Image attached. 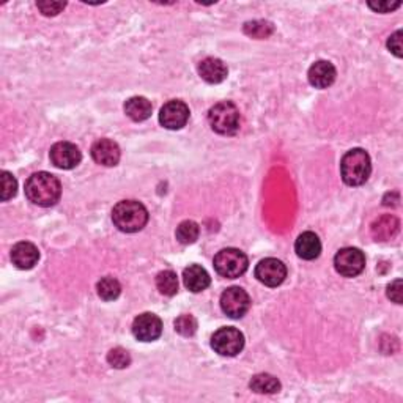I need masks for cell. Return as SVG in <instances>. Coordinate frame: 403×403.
Listing matches in <instances>:
<instances>
[{
    "label": "cell",
    "mask_w": 403,
    "mask_h": 403,
    "mask_svg": "<svg viewBox=\"0 0 403 403\" xmlns=\"http://www.w3.org/2000/svg\"><path fill=\"white\" fill-rule=\"evenodd\" d=\"M62 194L60 180L49 172H38L27 180L25 196L38 206H52L59 202Z\"/></svg>",
    "instance_id": "6da1fadb"
},
{
    "label": "cell",
    "mask_w": 403,
    "mask_h": 403,
    "mask_svg": "<svg viewBox=\"0 0 403 403\" xmlns=\"http://www.w3.org/2000/svg\"><path fill=\"white\" fill-rule=\"evenodd\" d=\"M112 221L118 230L124 233H136L147 226L148 211L141 202L122 200L114 206Z\"/></svg>",
    "instance_id": "7a4b0ae2"
},
{
    "label": "cell",
    "mask_w": 403,
    "mask_h": 403,
    "mask_svg": "<svg viewBox=\"0 0 403 403\" xmlns=\"http://www.w3.org/2000/svg\"><path fill=\"white\" fill-rule=\"evenodd\" d=\"M372 163L370 156L363 148H353L346 151L342 163H340V173L342 180L349 186H361L364 185L370 177Z\"/></svg>",
    "instance_id": "3957f363"
},
{
    "label": "cell",
    "mask_w": 403,
    "mask_h": 403,
    "mask_svg": "<svg viewBox=\"0 0 403 403\" xmlns=\"http://www.w3.org/2000/svg\"><path fill=\"white\" fill-rule=\"evenodd\" d=\"M208 122L214 133L222 136H233L240 129V110L230 101L214 104L208 114Z\"/></svg>",
    "instance_id": "277c9868"
},
{
    "label": "cell",
    "mask_w": 403,
    "mask_h": 403,
    "mask_svg": "<svg viewBox=\"0 0 403 403\" xmlns=\"http://www.w3.org/2000/svg\"><path fill=\"white\" fill-rule=\"evenodd\" d=\"M249 267V260L245 252H241L240 249L227 247L222 249L214 257V269L218 271V274L227 279H236L246 273Z\"/></svg>",
    "instance_id": "5b68a950"
},
{
    "label": "cell",
    "mask_w": 403,
    "mask_h": 403,
    "mask_svg": "<svg viewBox=\"0 0 403 403\" xmlns=\"http://www.w3.org/2000/svg\"><path fill=\"white\" fill-rule=\"evenodd\" d=\"M211 349L221 356H236L245 349V336L236 328H221L211 337Z\"/></svg>",
    "instance_id": "8992f818"
},
{
    "label": "cell",
    "mask_w": 403,
    "mask_h": 403,
    "mask_svg": "<svg viewBox=\"0 0 403 403\" xmlns=\"http://www.w3.org/2000/svg\"><path fill=\"white\" fill-rule=\"evenodd\" d=\"M336 271L344 277H356L366 268V255L356 247H344L334 257Z\"/></svg>",
    "instance_id": "52a82bcc"
},
{
    "label": "cell",
    "mask_w": 403,
    "mask_h": 403,
    "mask_svg": "<svg viewBox=\"0 0 403 403\" xmlns=\"http://www.w3.org/2000/svg\"><path fill=\"white\" fill-rule=\"evenodd\" d=\"M251 308V298L241 287H230L221 295V309L230 318H241Z\"/></svg>",
    "instance_id": "ba28073f"
},
{
    "label": "cell",
    "mask_w": 403,
    "mask_h": 403,
    "mask_svg": "<svg viewBox=\"0 0 403 403\" xmlns=\"http://www.w3.org/2000/svg\"><path fill=\"white\" fill-rule=\"evenodd\" d=\"M133 334L141 342H153L163 334V322L161 318L150 312H145L134 318L133 322Z\"/></svg>",
    "instance_id": "9c48e42d"
},
{
    "label": "cell",
    "mask_w": 403,
    "mask_h": 403,
    "mask_svg": "<svg viewBox=\"0 0 403 403\" xmlns=\"http://www.w3.org/2000/svg\"><path fill=\"white\" fill-rule=\"evenodd\" d=\"M189 120V107L183 101L165 103L159 112V123L168 129H182Z\"/></svg>",
    "instance_id": "30bf717a"
},
{
    "label": "cell",
    "mask_w": 403,
    "mask_h": 403,
    "mask_svg": "<svg viewBox=\"0 0 403 403\" xmlns=\"http://www.w3.org/2000/svg\"><path fill=\"white\" fill-rule=\"evenodd\" d=\"M255 277L267 287H277L286 281L287 267L277 259H263L255 267Z\"/></svg>",
    "instance_id": "8fae6325"
},
{
    "label": "cell",
    "mask_w": 403,
    "mask_h": 403,
    "mask_svg": "<svg viewBox=\"0 0 403 403\" xmlns=\"http://www.w3.org/2000/svg\"><path fill=\"white\" fill-rule=\"evenodd\" d=\"M49 156H51V163L55 165V168L64 169V170L74 169L76 165H79L81 159H82L79 148L71 142L55 144L51 148Z\"/></svg>",
    "instance_id": "7c38bea8"
},
{
    "label": "cell",
    "mask_w": 403,
    "mask_h": 403,
    "mask_svg": "<svg viewBox=\"0 0 403 403\" xmlns=\"http://www.w3.org/2000/svg\"><path fill=\"white\" fill-rule=\"evenodd\" d=\"M122 156L120 147L110 139H101V141H96L92 147V158L95 163H98L101 165H106V168H114L118 164Z\"/></svg>",
    "instance_id": "4fadbf2b"
},
{
    "label": "cell",
    "mask_w": 403,
    "mask_h": 403,
    "mask_svg": "<svg viewBox=\"0 0 403 403\" xmlns=\"http://www.w3.org/2000/svg\"><path fill=\"white\" fill-rule=\"evenodd\" d=\"M40 260L38 247L29 241H21L11 249V262L19 269H32Z\"/></svg>",
    "instance_id": "5bb4252c"
},
{
    "label": "cell",
    "mask_w": 403,
    "mask_h": 403,
    "mask_svg": "<svg viewBox=\"0 0 403 403\" xmlns=\"http://www.w3.org/2000/svg\"><path fill=\"white\" fill-rule=\"evenodd\" d=\"M336 68L328 60H318L309 68L308 78L315 88H328L336 81Z\"/></svg>",
    "instance_id": "9a60e30c"
},
{
    "label": "cell",
    "mask_w": 403,
    "mask_h": 403,
    "mask_svg": "<svg viewBox=\"0 0 403 403\" xmlns=\"http://www.w3.org/2000/svg\"><path fill=\"white\" fill-rule=\"evenodd\" d=\"M199 74L208 84H221L222 81H226L228 69L221 59L206 57L199 64Z\"/></svg>",
    "instance_id": "2e32d148"
},
{
    "label": "cell",
    "mask_w": 403,
    "mask_h": 403,
    "mask_svg": "<svg viewBox=\"0 0 403 403\" xmlns=\"http://www.w3.org/2000/svg\"><path fill=\"white\" fill-rule=\"evenodd\" d=\"M370 232L377 241L383 243L394 240L400 232V221L392 216V214H385V216H380L378 219L373 221Z\"/></svg>",
    "instance_id": "e0dca14e"
},
{
    "label": "cell",
    "mask_w": 403,
    "mask_h": 403,
    "mask_svg": "<svg viewBox=\"0 0 403 403\" xmlns=\"http://www.w3.org/2000/svg\"><path fill=\"white\" fill-rule=\"evenodd\" d=\"M296 255L303 260H315L322 252V243L314 232H304L295 243Z\"/></svg>",
    "instance_id": "ac0fdd59"
},
{
    "label": "cell",
    "mask_w": 403,
    "mask_h": 403,
    "mask_svg": "<svg viewBox=\"0 0 403 403\" xmlns=\"http://www.w3.org/2000/svg\"><path fill=\"white\" fill-rule=\"evenodd\" d=\"M183 282L187 290H191L192 293H200V291L206 290L210 287V274L206 273L205 268L199 265H189L183 271Z\"/></svg>",
    "instance_id": "d6986e66"
},
{
    "label": "cell",
    "mask_w": 403,
    "mask_h": 403,
    "mask_svg": "<svg viewBox=\"0 0 403 403\" xmlns=\"http://www.w3.org/2000/svg\"><path fill=\"white\" fill-rule=\"evenodd\" d=\"M153 106L144 96H133L124 103V112L134 122H144L151 117Z\"/></svg>",
    "instance_id": "ffe728a7"
},
{
    "label": "cell",
    "mask_w": 403,
    "mask_h": 403,
    "mask_svg": "<svg viewBox=\"0 0 403 403\" xmlns=\"http://www.w3.org/2000/svg\"><path fill=\"white\" fill-rule=\"evenodd\" d=\"M251 389L257 394H276L281 391L279 380L269 373H259L252 377L251 383H249Z\"/></svg>",
    "instance_id": "44dd1931"
},
{
    "label": "cell",
    "mask_w": 403,
    "mask_h": 403,
    "mask_svg": "<svg viewBox=\"0 0 403 403\" xmlns=\"http://www.w3.org/2000/svg\"><path fill=\"white\" fill-rule=\"evenodd\" d=\"M156 287L159 290V293L164 296H173L177 295L178 291V277L173 273L172 269L161 271L156 276Z\"/></svg>",
    "instance_id": "7402d4cb"
},
{
    "label": "cell",
    "mask_w": 403,
    "mask_h": 403,
    "mask_svg": "<svg viewBox=\"0 0 403 403\" xmlns=\"http://www.w3.org/2000/svg\"><path fill=\"white\" fill-rule=\"evenodd\" d=\"M96 291H98V296L104 301H114L122 293V286L120 282L114 277H103V279L96 284Z\"/></svg>",
    "instance_id": "603a6c76"
},
{
    "label": "cell",
    "mask_w": 403,
    "mask_h": 403,
    "mask_svg": "<svg viewBox=\"0 0 403 403\" xmlns=\"http://www.w3.org/2000/svg\"><path fill=\"white\" fill-rule=\"evenodd\" d=\"M200 228L194 221H183L182 224L177 227V240L182 243V245H192L199 238Z\"/></svg>",
    "instance_id": "cb8c5ba5"
},
{
    "label": "cell",
    "mask_w": 403,
    "mask_h": 403,
    "mask_svg": "<svg viewBox=\"0 0 403 403\" xmlns=\"http://www.w3.org/2000/svg\"><path fill=\"white\" fill-rule=\"evenodd\" d=\"M245 32L249 35V37L254 38H268L271 33L274 32V27L271 23H267V21H254V23H247L245 25Z\"/></svg>",
    "instance_id": "d4e9b609"
},
{
    "label": "cell",
    "mask_w": 403,
    "mask_h": 403,
    "mask_svg": "<svg viewBox=\"0 0 403 403\" xmlns=\"http://www.w3.org/2000/svg\"><path fill=\"white\" fill-rule=\"evenodd\" d=\"M0 185H2V189H0V197H2L4 202L10 200L16 196L18 182L10 172L4 170L2 173H0Z\"/></svg>",
    "instance_id": "484cf974"
},
{
    "label": "cell",
    "mask_w": 403,
    "mask_h": 403,
    "mask_svg": "<svg viewBox=\"0 0 403 403\" xmlns=\"http://www.w3.org/2000/svg\"><path fill=\"white\" fill-rule=\"evenodd\" d=\"M175 331L178 332V334H182L185 337L194 336L197 331V320L194 318L192 315H187V314L180 315L175 320Z\"/></svg>",
    "instance_id": "4316f807"
},
{
    "label": "cell",
    "mask_w": 403,
    "mask_h": 403,
    "mask_svg": "<svg viewBox=\"0 0 403 403\" xmlns=\"http://www.w3.org/2000/svg\"><path fill=\"white\" fill-rule=\"evenodd\" d=\"M107 363L115 367V369H124V367H128L131 364V356L127 350L117 346V349L110 350L107 353Z\"/></svg>",
    "instance_id": "83f0119b"
},
{
    "label": "cell",
    "mask_w": 403,
    "mask_h": 403,
    "mask_svg": "<svg viewBox=\"0 0 403 403\" xmlns=\"http://www.w3.org/2000/svg\"><path fill=\"white\" fill-rule=\"evenodd\" d=\"M37 6L45 16H55L65 8L66 2H38Z\"/></svg>",
    "instance_id": "f1b7e54d"
},
{
    "label": "cell",
    "mask_w": 403,
    "mask_h": 403,
    "mask_svg": "<svg viewBox=\"0 0 403 403\" xmlns=\"http://www.w3.org/2000/svg\"><path fill=\"white\" fill-rule=\"evenodd\" d=\"M387 298L395 304H402L403 301V287H402V279L394 281L392 284L387 286Z\"/></svg>",
    "instance_id": "f546056e"
},
{
    "label": "cell",
    "mask_w": 403,
    "mask_h": 403,
    "mask_svg": "<svg viewBox=\"0 0 403 403\" xmlns=\"http://www.w3.org/2000/svg\"><path fill=\"white\" fill-rule=\"evenodd\" d=\"M387 47L389 51H391L395 57H402L403 55V46H402V30H397L395 33H392L391 37L387 40Z\"/></svg>",
    "instance_id": "4dcf8cb0"
},
{
    "label": "cell",
    "mask_w": 403,
    "mask_h": 403,
    "mask_svg": "<svg viewBox=\"0 0 403 403\" xmlns=\"http://www.w3.org/2000/svg\"><path fill=\"white\" fill-rule=\"evenodd\" d=\"M402 2H369V6L377 13H389L395 8H399Z\"/></svg>",
    "instance_id": "1f68e13d"
}]
</instances>
